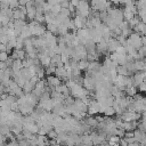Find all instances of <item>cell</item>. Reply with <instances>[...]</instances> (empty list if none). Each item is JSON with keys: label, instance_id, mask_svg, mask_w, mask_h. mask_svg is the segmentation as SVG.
Segmentation results:
<instances>
[{"label": "cell", "instance_id": "obj_12", "mask_svg": "<svg viewBox=\"0 0 146 146\" xmlns=\"http://www.w3.org/2000/svg\"><path fill=\"white\" fill-rule=\"evenodd\" d=\"M6 67H7L6 62H0V70H5Z\"/></svg>", "mask_w": 146, "mask_h": 146}, {"label": "cell", "instance_id": "obj_9", "mask_svg": "<svg viewBox=\"0 0 146 146\" xmlns=\"http://www.w3.org/2000/svg\"><path fill=\"white\" fill-rule=\"evenodd\" d=\"M103 113H104L105 115H113V114L115 113V111H114L113 106H106V107L103 108Z\"/></svg>", "mask_w": 146, "mask_h": 146}, {"label": "cell", "instance_id": "obj_4", "mask_svg": "<svg viewBox=\"0 0 146 146\" xmlns=\"http://www.w3.org/2000/svg\"><path fill=\"white\" fill-rule=\"evenodd\" d=\"M11 19L13 21H15V19H23V21H25L26 19V15L21 10L19 6L17 8L13 9V17H11Z\"/></svg>", "mask_w": 146, "mask_h": 146}, {"label": "cell", "instance_id": "obj_6", "mask_svg": "<svg viewBox=\"0 0 146 146\" xmlns=\"http://www.w3.org/2000/svg\"><path fill=\"white\" fill-rule=\"evenodd\" d=\"M122 14H123V19L127 21V22H129V21L135 16V14H133L128 7H124V9L122 10Z\"/></svg>", "mask_w": 146, "mask_h": 146}, {"label": "cell", "instance_id": "obj_11", "mask_svg": "<svg viewBox=\"0 0 146 146\" xmlns=\"http://www.w3.org/2000/svg\"><path fill=\"white\" fill-rule=\"evenodd\" d=\"M79 1H80V0H70V3L76 8V6L79 5Z\"/></svg>", "mask_w": 146, "mask_h": 146}, {"label": "cell", "instance_id": "obj_2", "mask_svg": "<svg viewBox=\"0 0 146 146\" xmlns=\"http://www.w3.org/2000/svg\"><path fill=\"white\" fill-rule=\"evenodd\" d=\"M90 9L91 8H90V3L88 2V0H80L79 5L75 8V11H76V15L88 17L90 16Z\"/></svg>", "mask_w": 146, "mask_h": 146}, {"label": "cell", "instance_id": "obj_8", "mask_svg": "<svg viewBox=\"0 0 146 146\" xmlns=\"http://www.w3.org/2000/svg\"><path fill=\"white\" fill-rule=\"evenodd\" d=\"M88 65H89V62H88L87 59H81V60L78 62V68H79L80 71L87 70V68H88Z\"/></svg>", "mask_w": 146, "mask_h": 146}, {"label": "cell", "instance_id": "obj_7", "mask_svg": "<svg viewBox=\"0 0 146 146\" xmlns=\"http://www.w3.org/2000/svg\"><path fill=\"white\" fill-rule=\"evenodd\" d=\"M116 73L119 75H123V76H127L129 74V70L125 67V65H120L116 67Z\"/></svg>", "mask_w": 146, "mask_h": 146}, {"label": "cell", "instance_id": "obj_5", "mask_svg": "<svg viewBox=\"0 0 146 146\" xmlns=\"http://www.w3.org/2000/svg\"><path fill=\"white\" fill-rule=\"evenodd\" d=\"M47 82L51 88H55V87L60 84V79L57 78V76H54V75H48L47 76Z\"/></svg>", "mask_w": 146, "mask_h": 146}, {"label": "cell", "instance_id": "obj_10", "mask_svg": "<svg viewBox=\"0 0 146 146\" xmlns=\"http://www.w3.org/2000/svg\"><path fill=\"white\" fill-rule=\"evenodd\" d=\"M87 123H88L89 125H96V124H97V120L94 119V117H88V119H87Z\"/></svg>", "mask_w": 146, "mask_h": 146}, {"label": "cell", "instance_id": "obj_3", "mask_svg": "<svg viewBox=\"0 0 146 146\" xmlns=\"http://www.w3.org/2000/svg\"><path fill=\"white\" fill-rule=\"evenodd\" d=\"M87 19H88L87 17L76 15V16L73 18L75 27H76V29H83V27H86V25H87Z\"/></svg>", "mask_w": 146, "mask_h": 146}, {"label": "cell", "instance_id": "obj_1", "mask_svg": "<svg viewBox=\"0 0 146 146\" xmlns=\"http://www.w3.org/2000/svg\"><path fill=\"white\" fill-rule=\"evenodd\" d=\"M112 6V2L108 0H90V8L95 11H106Z\"/></svg>", "mask_w": 146, "mask_h": 146}]
</instances>
